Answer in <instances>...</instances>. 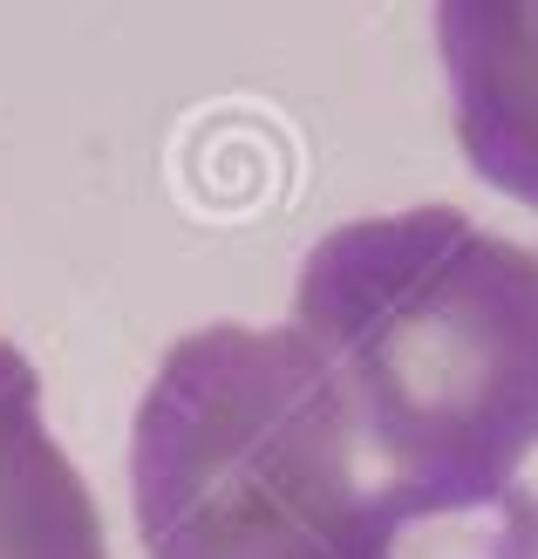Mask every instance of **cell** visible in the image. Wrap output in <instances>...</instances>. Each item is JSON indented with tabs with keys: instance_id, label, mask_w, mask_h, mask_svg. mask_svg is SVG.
I'll return each mask as SVG.
<instances>
[{
	"instance_id": "cell-1",
	"label": "cell",
	"mask_w": 538,
	"mask_h": 559,
	"mask_svg": "<svg viewBox=\"0 0 538 559\" xmlns=\"http://www.w3.org/2000/svg\"><path fill=\"white\" fill-rule=\"evenodd\" d=\"M361 430L300 328L212 321L157 361L130 430L144 559H538V498L437 506L361 478Z\"/></svg>"
},
{
	"instance_id": "cell-3",
	"label": "cell",
	"mask_w": 538,
	"mask_h": 559,
	"mask_svg": "<svg viewBox=\"0 0 538 559\" xmlns=\"http://www.w3.org/2000/svg\"><path fill=\"white\" fill-rule=\"evenodd\" d=\"M437 55L470 171L538 212V0H437Z\"/></svg>"
},
{
	"instance_id": "cell-4",
	"label": "cell",
	"mask_w": 538,
	"mask_h": 559,
	"mask_svg": "<svg viewBox=\"0 0 538 559\" xmlns=\"http://www.w3.org/2000/svg\"><path fill=\"white\" fill-rule=\"evenodd\" d=\"M0 559H109L103 512L48 430L41 376L0 342Z\"/></svg>"
},
{
	"instance_id": "cell-2",
	"label": "cell",
	"mask_w": 538,
	"mask_h": 559,
	"mask_svg": "<svg viewBox=\"0 0 538 559\" xmlns=\"http://www.w3.org/2000/svg\"><path fill=\"white\" fill-rule=\"evenodd\" d=\"M294 328L382 478L491 506L538 451V253L457 205L334 226L300 266Z\"/></svg>"
}]
</instances>
